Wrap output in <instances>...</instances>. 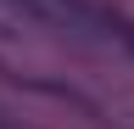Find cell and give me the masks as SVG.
<instances>
[]
</instances>
